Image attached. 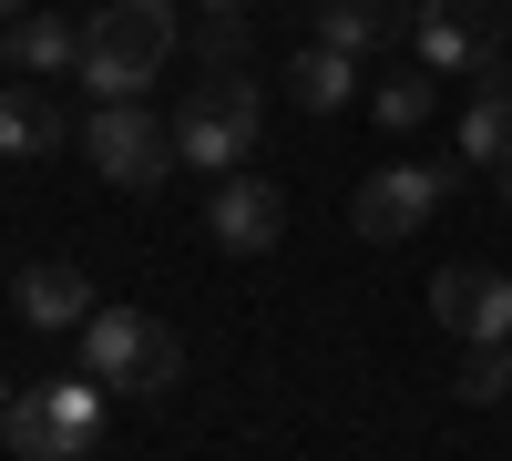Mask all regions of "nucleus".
<instances>
[{"label": "nucleus", "instance_id": "nucleus-1", "mask_svg": "<svg viewBox=\"0 0 512 461\" xmlns=\"http://www.w3.org/2000/svg\"><path fill=\"white\" fill-rule=\"evenodd\" d=\"M164 62H175V0H103L82 21V93L93 103H134Z\"/></svg>", "mask_w": 512, "mask_h": 461}, {"label": "nucleus", "instance_id": "nucleus-2", "mask_svg": "<svg viewBox=\"0 0 512 461\" xmlns=\"http://www.w3.org/2000/svg\"><path fill=\"white\" fill-rule=\"evenodd\" d=\"M256 134H267V93H256L246 72H205L185 93V113H175V154L195 175H236L256 154Z\"/></svg>", "mask_w": 512, "mask_h": 461}, {"label": "nucleus", "instance_id": "nucleus-3", "mask_svg": "<svg viewBox=\"0 0 512 461\" xmlns=\"http://www.w3.org/2000/svg\"><path fill=\"white\" fill-rule=\"evenodd\" d=\"M82 369H93L113 400H154V390H175L185 349H175V328L144 318V308H93V328H82Z\"/></svg>", "mask_w": 512, "mask_h": 461}, {"label": "nucleus", "instance_id": "nucleus-4", "mask_svg": "<svg viewBox=\"0 0 512 461\" xmlns=\"http://www.w3.org/2000/svg\"><path fill=\"white\" fill-rule=\"evenodd\" d=\"M103 400H113V390L93 380V369H72V380L21 390L0 431H11V451H21V461H82V451L103 441Z\"/></svg>", "mask_w": 512, "mask_h": 461}, {"label": "nucleus", "instance_id": "nucleus-5", "mask_svg": "<svg viewBox=\"0 0 512 461\" xmlns=\"http://www.w3.org/2000/svg\"><path fill=\"white\" fill-rule=\"evenodd\" d=\"M82 154H93V175L123 185V195H154L164 175H175V123H154L144 103H93V123H82Z\"/></svg>", "mask_w": 512, "mask_h": 461}, {"label": "nucleus", "instance_id": "nucleus-6", "mask_svg": "<svg viewBox=\"0 0 512 461\" xmlns=\"http://www.w3.org/2000/svg\"><path fill=\"white\" fill-rule=\"evenodd\" d=\"M502 41H512V0H420L410 21L420 72H492Z\"/></svg>", "mask_w": 512, "mask_h": 461}, {"label": "nucleus", "instance_id": "nucleus-7", "mask_svg": "<svg viewBox=\"0 0 512 461\" xmlns=\"http://www.w3.org/2000/svg\"><path fill=\"white\" fill-rule=\"evenodd\" d=\"M441 195H451V164H379L349 216H359L369 246H400V236H420V226L441 216Z\"/></svg>", "mask_w": 512, "mask_h": 461}, {"label": "nucleus", "instance_id": "nucleus-8", "mask_svg": "<svg viewBox=\"0 0 512 461\" xmlns=\"http://www.w3.org/2000/svg\"><path fill=\"white\" fill-rule=\"evenodd\" d=\"M431 318L461 349H502L512 339V277L502 267H441L431 277Z\"/></svg>", "mask_w": 512, "mask_h": 461}, {"label": "nucleus", "instance_id": "nucleus-9", "mask_svg": "<svg viewBox=\"0 0 512 461\" xmlns=\"http://www.w3.org/2000/svg\"><path fill=\"white\" fill-rule=\"evenodd\" d=\"M205 236H216L226 257H267V246L287 236V195H277L267 175H226L216 205H205Z\"/></svg>", "mask_w": 512, "mask_h": 461}, {"label": "nucleus", "instance_id": "nucleus-10", "mask_svg": "<svg viewBox=\"0 0 512 461\" xmlns=\"http://www.w3.org/2000/svg\"><path fill=\"white\" fill-rule=\"evenodd\" d=\"M11 308H21V328H41V339H82V328H93V277L82 267H62V257H41V267H21L11 277Z\"/></svg>", "mask_w": 512, "mask_h": 461}, {"label": "nucleus", "instance_id": "nucleus-11", "mask_svg": "<svg viewBox=\"0 0 512 461\" xmlns=\"http://www.w3.org/2000/svg\"><path fill=\"white\" fill-rule=\"evenodd\" d=\"M472 82H482V93H472V113H461V154L502 175V164H512V52L492 72H472Z\"/></svg>", "mask_w": 512, "mask_h": 461}, {"label": "nucleus", "instance_id": "nucleus-12", "mask_svg": "<svg viewBox=\"0 0 512 461\" xmlns=\"http://www.w3.org/2000/svg\"><path fill=\"white\" fill-rule=\"evenodd\" d=\"M0 62L31 72V82H52V72H82V31L52 21V11H21L11 31H0Z\"/></svg>", "mask_w": 512, "mask_h": 461}, {"label": "nucleus", "instance_id": "nucleus-13", "mask_svg": "<svg viewBox=\"0 0 512 461\" xmlns=\"http://www.w3.org/2000/svg\"><path fill=\"white\" fill-rule=\"evenodd\" d=\"M62 134H72V123H62V103L41 93V82H0V154H11V164L52 154Z\"/></svg>", "mask_w": 512, "mask_h": 461}, {"label": "nucleus", "instance_id": "nucleus-14", "mask_svg": "<svg viewBox=\"0 0 512 461\" xmlns=\"http://www.w3.org/2000/svg\"><path fill=\"white\" fill-rule=\"evenodd\" d=\"M420 11H400V0H318V41H338L349 62H369L379 41H400Z\"/></svg>", "mask_w": 512, "mask_h": 461}, {"label": "nucleus", "instance_id": "nucleus-15", "mask_svg": "<svg viewBox=\"0 0 512 461\" xmlns=\"http://www.w3.org/2000/svg\"><path fill=\"white\" fill-rule=\"evenodd\" d=\"M287 93H297V103H308V113H338V103H349V93H359V62H349V52H338V41H308V52H297V62H287Z\"/></svg>", "mask_w": 512, "mask_h": 461}, {"label": "nucleus", "instance_id": "nucleus-16", "mask_svg": "<svg viewBox=\"0 0 512 461\" xmlns=\"http://www.w3.org/2000/svg\"><path fill=\"white\" fill-rule=\"evenodd\" d=\"M369 103H379V123H390V134H420V123H431V103H441V82H431V72H390Z\"/></svg>", "mask_w": 512, "mask_h": 461}, {"label": "nucleus", "instance_id": "nucleus-17", "mask_svg": "<svg viewBox=\"0 0 512 461\" xmlns=\"http://www.w3.org/2000/svg\"><path fill=\"white\" fill-rule=\"evenodd\" d=\"M461 400H482V410L512 400V339H502V349H472V369H461Z\"/></svg>", "mask_w": 512, "mask_h": 461}, {"label": "nucleus", "instance_id": "nucleus-18", "mask_svg": "<svg viewBox=\"0 0 512 461\" xmlns=\"http://www.w3.org/2000/svg\"><path fill=\"white\" fill-rule=\"evenodd\" d=\"M21 11H31V0H0V31H11V21H21Z\"/></svg>", "mask_w": 512, "mask_h": 461}, {"label": "nucleus", "instance_id": "nucleus-19", "mask_svg": "<svg viewBox=\"0 0 512 461\" xmlns=\"http://www.w3.org/2000/svg\"><path fill=\"white\" fill-rule=\"evenodd\" d=\"M11 400H21V390H11V380H0V421H11Z\"/></svg>", "mask_w": 512, "mask_h": 461}, {"label": "nucleus", "instance_id": "nucleus-20", "mask_svg": "<svg viewBox=\"0 0 512 461\" xmlns=\"http://www.w3.org/2000/svg\"><path fill=\"white\" fill-rule=\"evenodd\" d=\"M205 11H236V0H205Z\"/></svg>", "mask_w": 512, "mask_h": 461}, {"label": "nucleus", "instance_id": "nucleus-21", "mask_svg": "<svg viewBox=\"0 0 512 461\" xmlns=\"http://www.w3.org/2000/svg\"><path fill=\"white\" fill-rule=\"evenodd\" d=\"M502 195H512V164H502Z\"/></svg>", "mask_w": 512, "mask_h": 461}]
</instances>
